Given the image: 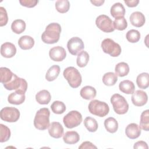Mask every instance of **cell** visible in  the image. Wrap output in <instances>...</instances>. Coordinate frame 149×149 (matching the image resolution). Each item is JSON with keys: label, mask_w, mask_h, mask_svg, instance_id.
I'll return each instance as SVG.
<instances>
[{"label": "cell", "mask_w": 149, "mask_h": 149, "mask_svg": "<svg viewBox=\"0 0 149 149\" xmlns=\"http://www.w3.org/2000/svg\"><path fill=\"white\" fill-rule=\"evenodd\" d=\"M61 33V25L58 23H51L45 28V30L41 35L42 41L46 44H54L57 42Z\"/></svg>", "instance_id": "6da1fadb"}, {"label": "cell", "mask_w": 149, "mask_h": 149, "mask_svg": "<svg viewBox=\"0 0 149 149\" xmlns=\"http://www.w3.org/2000/svg\"><path fill=\"white\" fill-rule=\"evenodd\" d=\"M50 112L47 108H42L37 112L34 119V125L38 130H44L49 126Z\"/></svg>", "instance_id": "7a4b0ae2"}, {"label": "cell", "mask_w": 149, "mask_h": 149, "mask_svg": "<svg viewBox=\"0 0 149 149\" xmlns=\"http://www.w3.org/2000/svg\"><path fill=\"white\" fill-rule=\"evenodd\" d=\"M63 75L71 87L77 88L80 86L82 81L81 76L74 67L66 68L63 72Z\"/></svg>", "instance_id": "3957f363"}, {"label": "cell", "mask_w": 149, "mask_h": 149, "mask_svg": "<svg viewBox=\"0 0 149 149\" xmlns=\"http://www.w3.org/2000/svg\"><path fill=\"white\" fill-rule=\"evenodd\" d=\"M88 108L91 114L99 117L105 116L109 111V106L106 102L97 100H92L89 103Z\"/></svg>", "instance_id": "277c9868"}, {"label": "cell", "mask_w": 149, "mask_h": 149, "mask_svg": "<svg viewBox=\"0 0 149 149\" xmlns=\"http://www.w3.org/2000/svg\"><path fill=\"white\" fill-rule=\"evenodd\" d=\"M111 102L112 104L114 111L119 114L126 113L129 109V104L126 99L119 94H114L111 98Z\"/></svg>", "instance_id": "5b68a950"}, {"label": "cell", "mask_w": 149, "mask_h": 149, "mask_svg": "<svg viewBox=\"0 0 149 149\" xmlns=\"http://www.w3.org/2000/svg\"><path fill=\"white\" fill-rule=\"evenodd\" d=\"M101 48L102 51L113 57L118 56L122 51L119 44L115 42L111 38H105L101 42Z\"/></svg>", "instance_id": "8992f818"}, {"label": "cell", "mask_w": 149, "mask_h": 149, "mask_svg": "<svg viewBox=\"0 0 149 149\" xmlns=\"http://www.w3.org/2000/svg\"><path fill=\"white\" fill-rule=\"evenodd\" d=\"M3 86L8 90H15L17 91L26 93L27 88V83L25 79L19 77L16 74H14L10 81L3 84Z\"/></svg>", "instance_id": "52a82bcc"}, {"label": "cell", "mask_w": 149, "mask_h": 149, "mask_svg": "<svg viewBox=\"0 0 149 149\" xmlns=\"http://www.w3.org/2000/svg\"><path fill=\"white\" fill-rule=\"evenodd\" d=\"M82 122L81 114L77 111H71L63 118L65 126L69 129L78 126Z\"/></svg>", "instance_id": "ba28073f"}, {"label": "cell", "mask_w": 149, "mask_h": 149, "mask_svg": "<svg viewBox=\"0 0 149 149\" xmlns=\"http://www.w3.org/2000/svg\"><path fill=\"white\" fill-rule=\"evenodd\" d=\"M0 117L2 120L7 122H15L20 117V112L15 107H6L0 112Z\"/></svg>", "instance_id": "9c48e42d"}, {"label": "cell", "mask_w": 149, "mask_h": 149, "mask_svg": "<svg viewBox=\"0 0 149 149\" xmlns=\"http://www.w3.org/2000/svg\"><path fill=\"white\" fill-rule=\"evenodd\" d=\"M96 26L101 30L105 33H111L115 30L113 21L105 15L98 16L95 20Z\"/></svg>", "instance_id": "30bf717a"}, {"label": "cell", "mask_w": 149, "mask_h": 149, "mask_svg": "<svg viewBox=\"0 0 149 149\" xmlns=\"http://www.w3.org/2000/svg\"><path fill=\"white\" fill-rule=\"evenodd\" d=\"M67 47L72 55H76L84 49V44L81 38L77 37H74L68 41Z\"/></svg>", "instance_id": "8fae6325"}, {"label": "cell", "mask_w": 149, "mask_h": 149, "mask_svg": "<svg viewBox=\"0 0 149 149\" xmlns=\"http://www.w3.org/2000/svg\"><path fill=\"white\" fill-rule=\"evenodd\" d=\"M132 103L137 107H142L148 101V96L146 92L143 90H136L132 95Z\"/></svg>", "instance_id": "7c38bea8"}, {"label": "cell", "mask_w": 149, "mask_h": 149, "mask_svg": "<svg viewBox=\"0 0 149 149\" xmlns=\"http://www.w3.org/2000/svg\"><path fill=\"white\" fill-rule=\"evenodd\" d=\"M49 56L52 61L61 62L66 58V52L62 47L56 46L50 49Z\"/></svg>", "instance_id": "4fadbf2b"}, {"label": "cell", "mask_w": 149, "mask_h": 149, "mask_svg": "<svg viewBox=\"0 0 149 149\" xmlns=\"http://www.w3.org/2000/svg\"><path fill=\"white\" fill-rule=\"evenodd\" d=\"M49 135L55 139H59L63 135V127L58 122H52L48 127Z\"/></svg>", "instance_id": "5bb4252c"}, {"label": "cell", "mask_w": 149, "mask_h": 149, "mask_svg": "<svg viewBox=\"0 0 149 149\" xmlns=\"http://www.w3.org/2000/svg\"><path fill=\"white\" fill-rule=\"evenodd\" d=\"M16 53L15 45L9 42H6L1 47V54L2 56L7 58L13 57Z\"/></svg>", "instance_id": "9a60e30c"}, {"label": "cell", "mask_w": 149, "mask_h": 149, "mask_svg": "<svg viewBox=\"0 0 149 149\" xmlns=\"http://www.w3.org/2000/svg\"><path fill=\"white\" fill-rule=\"evenodd\" d=\"M125 133L129 139H135L138 138L141 134V128L137 124L132 123L126 126Z\"/></svg>", "instance_id": "2e32d148"}, {"label": "cell", "mask_w": 149, "mask_h": 149, "mask_svg": "<svg viewBox=\"0 0 149 149\" xmlns=\"http://www.w3.org/2000/svg\"><path fill=\"white\" fill-rule=\"evenodd\" d=\"M130 22L133 26L137 27H140L144 24L146 18L141 12L136 11L133 12L130 15Z\"/></svg>", "instance_id": "e0dca14e"}, {"label": "cell", "mask_w": 149, "mask_h": 149, "mask_svg": "<svg viewBox=\"0 0 149 149\" xmlns=\"http://www.w3.org/2000/svg\"><path fill=\"white\" fill-rule=\"evenodd\" d=\"M25 98V93L15 91V92L12 93L9 95L8 101L11 104L20 105L24 101Z\"/></svg>", "instance_id": "ac0fdd59"}, {"label": "cell", "mask_w": 149, "mask_h": 149, "mask_svg": "<svg viewBox=\"0 0 149 149\" xmlns=\"http://www.w3.org/2000/svg\"><path fill=\"white\" fill-rule=\"evenodd\" d=\"M18 45L22 49H30L34 46V40L33 37L29 36H23L19 39Z\"/></svg>", "instance_id": "d6986e66"}, {"label": "cell", "mask_w": 149, "mask_h": 149, "mask_svg": "<svg viewBox=\"0 0 149 149\" xmlns=\"http://www.w3.org/2000/svg\"><path fill=\"white\" fill-rule=\"evenodd\" d=\"M80 94L83 98L87 100H90L95 98L97 94V91L93 87L86 86L81 89Z\"/></svg>", "instance_id": "ffe728a7"}, {"label": "cell", "mask_w": 149, "mask_h": 149, "mask_svg": "<svg viewBox=\"0 0 149 149\" xmlns=\"http://www.w3.org/2000/svg\"><path fill=\"white\" fill-rule=\"evenodd\" d=\"M51 99V94L46 90H42L38 92L36 95V100L40 104H48L50 102Z\"/></svg>", "instance_id": "44dd1931"}, {"label": "cell", "mask_w": 149, "mask_h": 149, "mask_svg": "<svg viewBox=\"0 0 149 149\" xmlns=\"http://www.w3.org/2000/svg\"><path fill=\"white\" fill-rule=\"evenodd\" d=\"M120 91L126 94H133L134 91L135 86L134 83L129 80H125L120 82L119 84Z\"/></svg>", "instance_id": "7402d4cb"}, {"label": "cell", "mask_w": 149, "mask_h": 149, "mask_svg": "<svg viewBox=\"0 0 149 149\" xmlns=\"http://www.w3.org/2000/svg\"><path fill=\"white\" fill-rule=\"evenodd\" d=\"M110 12L113 17H124L125 15V9L121 3L116 2L111 6Z\"/></svg>", "instance_id": "603a6c76"}, {"label": "cell", "mask_w": 149, "mask_h": 149, "mask_svg": "<svg viewBox=\"0 0 149 149\" xmlns=\"http://www.w3.org/2000/svg\"><path fill=\"white\" fill-rule=\"evenodd\" d=\"M63 140L66 144H74L79 141L80 136L78 133L75 131H68L63 135Z\"/></svg>", "instance_id": "cb8c5ba5"}, {"label": "cell", "mask_w": 149, "mask_h": 149, "mask_svg": "<svg viewBox=\"0 0 149 149\" xmlns=\"http://www.w3.org/2000/svg\"><path fill=\"white\" fill-rule=\"evenodd\" d=\"M14 73L8 68L1 67L0 68V81L3 84H6L13 78Z\"/></svg>", "instance_id": "d4e9b609"}, {"label": "cell", "mask_w": 149, "mask_h": 149, "mask_svg": "<svg viewBox=\"0 0 149 149\" xmlns=\"http://www.w3.org/2000/svg\"><path fill=\"white\" fill-rule=\"evenodd\" d=\"M104 126L108 132L113 133L118 130V123L114 118L109 117L105 120Z\"/></svg>", "instance_id": "484cf974"}, {"label": "cell", "mask_w": 149, "mask_h": 149, "mask_svg": "<svg viewBox=\"0 0 149 149\" xmlns=\"http://www.w3.org/2000/svg\"><path fill=\"white\" fill-rule=\"evenodd\" d=\"M60 73V67L57 65H52L47 70L45 74V79L48 81L55 80Z\"/></svg>", "instance_id": "4316f807"}, {"label": "cell", "mask_w": 149, "mask_h": 149, "mask_svg": "<svg viewBox=\"0 0 149 149\" xmlns=\"http://www.w3.org/2000/svg\"><path fill=\"white\" fill-rule=\"evenodd\" d=\"M136 83L140 88L146 89L149 86V74L148 73H142L139 74L136 79Z\"/></svg>", "instance_id": "83f0119b"}, {"label": "cell", "mask_w": 149, "mask_h": 149, "mask_svg": "<svg viewBox=\"0 0 149 149\" xmlns=\"http://www.w3.org/2000/svg\"><path fill=\"white\" fill-rule=\"evenodd\" d=\"M115 74L119 77H123L128 74L129 72V66L126 62H119L115 66Z\"/></svg>", "instance_id": "f1b7e54d"}, {"label": "cell", "mask_w": 149, "mask_h": 149, "mask_svg": "<svg viewBox=\"0 0 149 149\" xmlns=\"http://www.w3.org/2000/svg\"><path fill=\"white\" fill-rule=\"evenodd\" d=\"M11 29L15 33L21 34L26 29V23L22 19L15 20L11 24Z\"/></svg>", "instance_id": "f546056e"}, {"label": "cell", "mask_w": 149, "mask_h": 149, "mask_svg": "<svg viewBox=\"0 0 149 149\" xmlns=\"http://www.w3.org/2000/svg\"><path fill=\"white\" fill-rule=\"evenodd\" d=\"M118 80L117 75L113 72H107L102 77L103 83L108 86H113Z\"/></svg>", "instance_id": "4dcf8cb0"}, {"label": "cell", "mask_w": 149, "mask_h": 149, "mask_svg": "<svg viewBox=\"0 0 149 149\" xmlns=\"http://www.w3.org/2000/svg\"><path fill=\"white\" fill-rule=\"evenodd\" d=\"M89 61V55L85 51H80L77 57L76 63L78 66L80 68L85 67L88 63Z\"/></svg>", "instance_id": "1f68e13d"}, {"label": "cell", "mask_w": 149, "mask_h": 149, "mask_svg": "<svg viewBox=\"0 0 149 149\" xmlns=\"http://www.w3.org/2000/svg\"><path fill=\"white\" fill-rule=\"evenodd\" d=\"M84 125L90 132H95L98 127L97 120L90 116H88L85 118L84 120Z\"/></svg>", "instance_id": "d6a6232c"}, {"label": "cell", "mask_w": 149, "mask_h": 149, "mask_svg": "<svg viewBox=\"0 0 149 149\" xmlns=\"http://www.w3.org/2000/svg\"><path fill=\"white\" fill-rule=\"evenodd\" d=\"M55 8L59 13H66L70 8V2L68 0H58L55 2Z\"/></svg>", "instance_id": "836d02e7"}, {"label": "cell", "mask_w": 149, "mask_h": 149, "mask_svg": "<svg viewBox=\"0 0 149 149\" xmlns=\"http://www.w3.org/2000/svg\"><path fill=\"white\" fill-rule=\"evenodd\" d=\"M149 111L148 109L144 111L140 116V127L143 130L146 131H148L149 130Z\"/></svg>", "instance_id": "e575fe53"}, {"label": "cell", "mask_w": 149, "mask_h": 149, "mask_svg": "<svg viewBox=\"0 0 149 149\" xmlns=\"http://www.w3.org/2000/svg\"><path fill=\"white\" fill-rule=\"evenodd\" d=\"M126 37L129 42L132 43H135L140 40V33L137 30L132 29L127 32Z\"/></svg>", "instance_id": "d590c367"}, {"label": "cell", "mask_w": 149, "mask_h": 149, "mask_svg": "<svg viewBox=\"0 0 149 149\" xmlns=\"http://www.w3.org/2000/svg\"><path fill=\"white\" fill-rule=\"evenodd\" d=\"M51 108L54 113L62 114L65 111L66 106L63 102L55 101L51 104Z\"/></svg>", "instance_id": "8d00e7d4"}, {"label": "cell", "mask_w": 149, "mask_h": 149, "mask_svg": "<svg viewBox=\"0 0 149 149\" xmlns=\"http://www.w3.org/2000/svg\"><path fill=\"white\" fill-rule=\"evenodd\" d=\"M0 142L3 143L7 141L10 137V130L5 125L3 124H0Z\"/></svg>", "instance_id": "74e56055"}, {"label": "cell", "mask_w": 149, "mask_h": 149, "mask_svg": "<svg viewBox=\"0 0 149 149\" xmlns=\"http://www.w3.org/2000/svg\"><path fill=\"white\" fill-rule=\"evenodd\" d=\"M113 23L115 29L120 31L124 30L127 26V22L124 17L115 18Z\"/></svg>", "instance_id": "f35d334b"}, {"label": "cell", "mask_w": 149, "mask_h": 149, "mask_svg": "<svg viewBox=\"0 0 149 149\" xmlns=\"http://www.w3.org/2000/svg\"><path fill=\"white\" fill-rule=\"evenodd\" d=\"M8 21V14L3 7H0V26H5Z\"/></svg>", "instance_id": "ab89813d"}, {"label": "cell", "mask_w": 149, "mask_h": 149, "mask_svg": "<svg viewBox=\"0 0 149 149\" xmlns=\"http://www.w3.org/2000/svg\"><path fill=\"white\" fill-rule=\"evenodd\" d=\"M20 3L23 6L27 8H33L38 2L37 0H20Z\"/></svg>", "instance_id": "60d3db41"}, {"label": "cell", "mask_w": 149, "mask_h": 149, "mask_svg": "<svg viewBox=\"0 0 149 149\" xmlns=\"http://www.w3.org/2000/svg\"><path fill=\"white\" fill-rule=\"evenodd\" d=\"M133 148L134 149L143 148V149H148V145L146 142L144 141H139L134 143Z\"/></svg>", "instance_id": "b9f144b4"}, {"label": "cell", "mask_w": 149, "mask_h": 149, "mask_svg": "<svg viewBox=\"0 0 149 149\" xmlns=\"http://www.w3.org/2000/svg\"><path fill=\"white\" fill-rule=\"evenodd\" d=\"M79 148H97V147L90 141H84L81 144Z\"/></svg>", "instance_id": "7bdbcfd3"}, {"label": "cell", "mask_w": 149, "mask_h": 149, "mask_svg": "<svg viewBox=\"0 0 149 149\" xmlns=\"http://www.w3.org/2000/svg\"><path fill=\"white\" fill-rule=\"evenodd\" d=\"M124 2L128 7H130V8L136 7L139 3V0H130V1L124 0Z\"/></svg>", "instance_id": "ee69618b"}, {"label": "cell", "mask_w": 149, "mask_h": 149, "mask_svg": "<svg viewBox=\"0 0 149 149\" xmlns=\"http://www.w3.org/2000/svg\"><path fill=\"white\" fill-rule=\"evenodd\" d=\"M94 5L97 6H100L101 5H102L104 3V1H102V0H98V1H90Z\"/></svg>", "instance_id": "f6af8a7d"}]
</instances>
